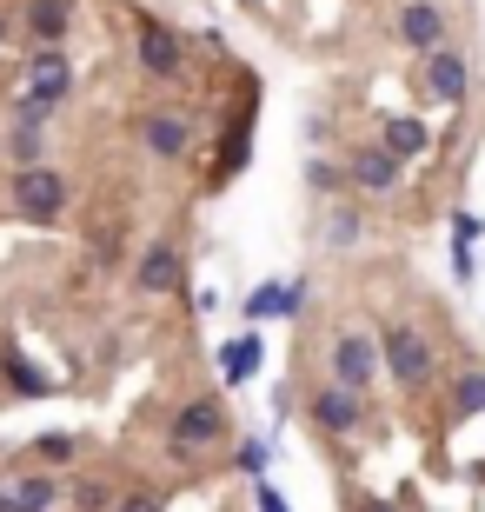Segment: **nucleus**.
<instances>
[{"mask_svg": "<svg viewBox=\"0 0 485 512\" xmlns=\"http://www.w3.org/2000/svg\"><path fill=\"white\" fill-rule=\"evenodd\" d=\"M373 340H379V373H386L406 399H419V393L439 386V340H432L419 320H392L386 313Z\"/></svg>", "mask_w": 485, "mask_h": 512, "instance_id": "obj_1", "label": "nucleus"}, {"mask_svg": "<svg viewBox=\"0 0 485 512\" xmlns=\"http://www.w3.org/2000/svg\"><path fill=\"white\" fill-rule=\"evenodd\" d=\"M160 433H167V453L180 459V466H193V459H206L213 446H226L233 419H226V406L213 393H193V399H180V406L160 419Z\"/></svg>", "mask_w": 485, "mask_h": 512, "instance_id": "obj_2", "label": "nucleus"}, {"mask_svg": "<svg viewBox=\"0 0 485 512\" xmlns=\"http://www.w3.org/2000/svg\"><path fill=\"white\" fill-rule=\"evenodd\" d=\"M67 207H74V180L60 167H14L7 173V213L14 220H27V227H60L67 220Z\"/></svg>", "mask_w": 485, "mask_h": 512, "instance_id": "obj_3", "label": "nucleus"}, {"mask_svg": "<svg viewBox=\"0 0 485 512\" xmlns=\"http://www.w3.org/2000/svg\"><path fill=\"white\" fill-rule=\"evenodd\" d=\"M127 20H133V67H140L153 87H180V80L193 74V47L173 34L167 20H153L147 7H127Z\"/></svg>", "mask_w": 485, "mask_h": 512, "instance_id": "obj_4", "label": "nucleus"}, {"mask_svg": "<svg viewBox=\"0 0 485 512\" xmlns=\"http://www.w3.org/2000/svg\"><path fill=\"white\" fill-rule=\"evenodd\" d=\"M326 380L346 386V393H373L379 380V340L366 326H339L333 340H326Z\"/></svg>", "mask_w": 485, "mask_h": 512, "instance_id": "obj_5", "label": "nucleus"}, {"mask_svg": "<svg viewBox=\"0 0 485 512\" xmlns=\"http://www.w3.org/2000/svg\"><path fill=\"white\" fill-rule=\"evenodd\" d=\"M74 87H80V74H74V60H67V47H27L20 54V94L27 100H40V107H67L74 100Z\"/></svg>", "mask_w": 485, "mask_h": 512, "instance_id": "obj_6", "label": "nucleus"}, {"mask_svg": "<svg viewBox=\"0 0 485 512\" xmlns=\"http://www.w3.org/2000/svg\"><path fill=\"white\" fill-rule=\"evenodd\" d=\"M133 293L140 300H187V247L180 240H153L133 260Z\"/></svg>", "mask_w": 485, "mask_h": 512, "instance_id": "obj_7", "label": "nucleus"}, {"mask_svg": "<svg viewBox=\"0 0 485 512\" xmlns=\"http://www.w3.org/2000/svg\"><path fill=\"white\" fill-rule=\"evenodd\" d=\"M306 419H313L326 439H339V446H346V439L366 433V419H373V413H366V393H346V386L326 380L313 399H306Z\"/></svg>", "mask_w": 485, "mask_h": 512, "instance_id": "obj_8", "label": "nucleus"}, {"mask_svg": "<svg viewBox=\"0 0 485 512\" xmlns=\"http://www.w3.org/2000/svg\"><path fill=\"white\" fill-rule=\"evenodd\" d=\"M339 173H346V187H359L366 200H392V193H399V180H406V167H399V160H392L379 140H359V147H346Z\"/></svg>", "mask_w": 485, "mask_h": 512, "instance_id": "obj_9", "label": "nucleus"}, {"mask_svg": "<svg viewBox=\"0 0 485 512\" xmlns=\"http://www.w3.org/2000/svg\"><path fill=\"white\" fill-rule=\"evenodd\" d=\"M419 67H426V94L439 100V107H472V60L459 54V47H432V54H419Z\"/></svg>", "mask_w": 485, "mask_h": 512, "instance_id": "obj_10", "label": "nucleus"}, {"mask_svg": "<svg viewBox=\"0 0 485 512\" xmlns=\"http://www.w3.org/2000/svg\"><path fill=\"white\" fill-rule=\"evenodd\" d=\"M140 147H147L160 167H180V160H193V120L180 114V107H153V114L140 120Z\"/></svg>", "mask_w": 485, "mask_h": 512, "instance_id": "obj_11", "label": "nucleus"}, {"mask_svg": "<svg viewBox=\"0 0 485 512\" xmlns=\"http://www.w3.org/2000/svg\"><path fill=\"white\" fill-rule=\"evenodd\" d=\"M246 167H253V100L240 107V120H226L220 147H213V173H206V193L233 187V180H240Z\"/></svg>", "mask_w": 485, "mask_h": 512, "instance_id": "obj_12", "label": "nucleus"}, {"mask_svg": "<svg viewBox=\"0 0 485 512\" xmlns=\"http://www.w3.org/2000/svg\"><path fill=\"white\" fill-rule=\"evenodd\" d=\"M392 40H399L406 54H432V47H446V7H439V0H399V14H392Z\"/></svg>", "mask_w": 485, "mask_h": 512, "instance_id": "obj_13", "label": "nucleus"}, {"mask_svg": "<svg viewBox=\"0 0 485 512\" xmlns=\"http://www.w3.org/2000/svg\"><path fill=\"white\" fill-rule=\"evenodd\" d=\"M74 7L80 0H20L14 27L27 34V47H67V34H74Z\"/></svg>", "mask_w": 485, "mask_h": 512, "instance_id": "obj_14", "label": "nucleus"}, {"mask_svg": "<svg viewBox=\"0 0 485 512\" xmlns=\"http://www.w3.org/2000/svg\"><path fill=\"white\" fill-rule=\"evenodd\" d=\"M0 486H7V512H60L67 506V479L60 473H0Z\"/></svg>", "mask_w": 485, "mask_h": 512, "instance_id": "obj_15", "label": "nucleus"}, {"mask_svg": "<svg viewBox=\"0 0 485 512\" xmlns=\"http://www.w3.org/2000/svg\"><path fill=\"white\" fill-rule=\"evenodd\" d=\"M299 306H306V280H260L246 293V320L266 326V320H299Z\"/></svg>", "mask_w": 485, "mask_h": 512, "instance_id": "obj_16", "label": "nucleus"}, {"mask_svg": "<svg viewBox=\"0 0 485 512\" xmlns=\"http://www.w3.org/2000/svg\"><path fill=\"white\" fill-rule=\"evenodd\" d=\"M379 147L406 167V160H419V153H432V127L419 114H386L379 120Z\"/></svg>", "mask_w": 485, "mask_h": 512, "instance_id": "obj_17", "label": "nucleus"}, {"mask_svg": "<svg viewBox=\"0 0 485 512\" xmlns=\"http://www.w3.org/2000/svg\"><path fill=\"white\" fill-rule=\"evenodd\" d=\"M260 360H266L260 333H240V340H220V353H213V373H220L226 386H253Z\"/></svg>", "mask_w": 485, "mask_h": 512, "instance_id": "obj_18", "label": "nucleus"}, {"mask_svg": "<svg viewBox=\"0 0 485 512\" xmlns=\"http://www.w3.org/2000/svg\"><path fill=\"white\" fill-rule=\"evenodd\" d=\"M485 413V366H459L446 386V419H479Z\"/></svg>", "mask_w": 485, "mask_h": 512, "instance_id": "obj_19", "label": "nucleus"}, {"mask_svg": "<svg viewBox=\"0 0 485 512\" xmlns=\"http://www.w3.org/2000/svg\"><path fill=\"white\" fill-rule=\"evenodd\" d=\"M0 373H7V393H20V399H47L60 386L54 373H40L27 353H7V360H0Z\"/></svg>", "mask_w": 485, "mask_h": 512, "instance_id": "obj_20", "label": "nucleus"}, {"mask_svg": "<svg viewBox=\"0 0 485 512\" xmlns=\"http://www.w3.org/2000/svg\"><path fill=\"white\" fill-rule=\"evenodd\" d=\"M0 160H7V167H40V160H47V133L40 127H7L0 133Z\"/></svg>", "mask_w": 485, "mask_h": 512, "instance_id": "obj_21", "label": "nucleus"}, {"mask_svg": "<svg viewBox=\"0 0 485 512\" xmlns=\"http://www.w3.org/2000/svg\"><path fill=\"white\" fill-rule=\"evenodd\" d=\"M319 233H326V247H359V233H366V220H359V207H326V220H319Z\"/></svg>", "mask_w": 485, "mask_h": 512, "instance_id": "obj_22", "label": "nucleus"}, {"mask_svg": "<svg viewBox=\"0 0 485 512\" xmlns=\"http://www.w3.org/2000/svg\"><path fill=\"white\" fill-rule=\"evenodd\" d=\"M266 459H273V439H240V446H233V473L266 479Z\"/></svg>", "mask_w": 485, "mask_h": 512, "instance_id": "obj_23", "label": "nucleus"}, {"mask_svg": "<svg viewBox=\"0 0 485 512\" xmlns=\"http://www.w3.org/2000/svg\"><path fill=\"white\" fill-rule=\"evenodd\" d=\"M34 459H40V466H74V459H80V439L74 433H40L34 439Z\"/></svg>", "mask_w": 485, "mask_h": 512, "instance_id": "obj_24", "label": "nucleus"}, {"mask_svg": "<svg viewBox=\"0 0 485 512\" xmlns=\"http://www.w3.org/2000/svg\"><path fill=\"white\" fill-rule=\"evenodd\" d=\"M306 187H313L319 200H339V187H346V173H339L333 160H326V153H313V160H306Z\"/></svg>", "mask_w": 485, "mask_h": 512, "instance_id": "obj_25", "label": "nucleus"}, {"mask_svg": "<svg viewBox=\"0 0 485 512\" xmlns=\"http://www.w3.org/2000/svg\"><path fill=\"white\" fill-rule=\"evenodd\" d=\"M67 499H74V512H107L113 506V493L100 486V479H74V486H67Z\"/></svg>", "mask_w": 485, "mask_h": 512, "instance_id": "obj_26", "label": "nucleus"}, {"mask_svg": "<svg viewBox=\"0 0 485 512\" xmlns=\"http://www.w3.org/2000/svg\"><path fill=\"white\" fill-rule=\"evenodd\" d=\"M107 512H167V506H160V493H120Z\"/></svg>", "mask_w": 485, "mask_h": 512, "instance_id": "obj_27", "label": "nucleus"}, {"mask_svg": "<svg viewBox=\"0 0 485 512\" xmlns=\"http://www.w3.org/2000/svg\"><path fill=\"white\" fill-rule=\"evenodd\" d=\"M452 280H459V286L479 280V253H472V247H452Z\"/></svg>", "mask_w": 485, "mask_h": 512, "instance_id": "obj_28", "label": "nucleus"}, {"mask_svg": "<svg viewBox=\"0 0 485 512\" xmlns=\"http://www.w3.org/2000/svg\"><path fill=\"white\" fill-rule=\"evenodd\" d=\"M452 240H459V247H472V240H479V220H472V213H466V207L452 213Z\"/></svg>", "mask_w": 485, "mask_h": 512, "instance_id": "obj_29", "label": "nucleus"}, {"mask_svg": "<svg viewBox=\"0 0 485 512\" xmlns=\"http://www.w3.org/2000/svg\"><path fill=\"white\" fill-rule=\"evenodd\" d=\"M293 406H299V386H293V380H280V386H273V413L286 419V413H293Z\"/></svg>", "mask_w": 485, "mask_h": 512, "instance_id": "obj_30", "label": "nucleus"}, {"mask_svg": "<svg viewBox=\"0 0 485 512\" xmlns=\"http://www.w3.org/2000/svg\"><path fill=\"white\" fill-rule=\"evenodd\" d=\"M253 499H260V512H293L280 493H273V486H266V479H260V493H253Z\"/></svg>", "mask_w": 485, "mask_h": 512, "instance_id": "obj_31", "label": "nucleus"}, {"mask_svg": "<svg viewBox=\"0 0 485 512\" xmlns=\"http://www.w3.org/2000/svg\"><path fill=\"white\" fill-rule=\"evenodd\" d=\"M353 512H406V506H392V499H353Z\"/></svg>", "mask_w": 485, "mask_h": 512, "instance_id": "obj_32", "label": "nucleus"}, {"mask_svg": "<svg viewBox=\"0 0 485 512\" xmlns=\"http://www.w3.org/2000/svg\"><path fill=\"white\" fill-rule=\"evenodd\" d=\"M0 512H7V486H0Z\"/></svg>", "mask_w": 485, "mask_h": 512, "instance_id": "obj_33", "label": "nucleus"}, {"mask_svg": "<svg viewBox=\"0 0 485 512\" xmlns=\"http://www.w3.org/2000/svg\"><path fill=\"white\" fill-rule=\"evenodd\" d=\"M246 7H260V0H246Z\"/></svg>", "mask_w": 485, "mask_h": 512, "instance_id": "obj_34", "label": "nucleus"}]
</instances>
